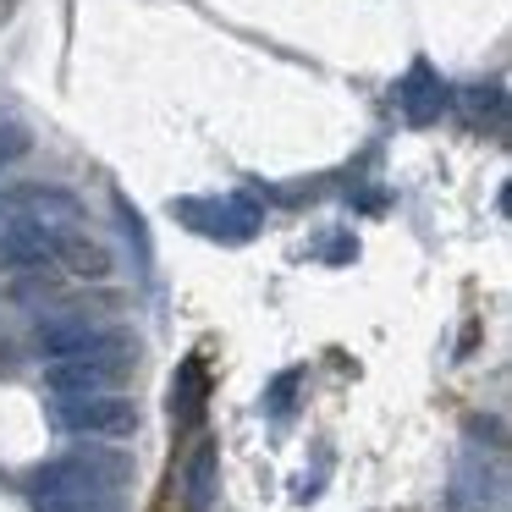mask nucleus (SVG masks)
I'll list each match as a JSON object with an SVG mask.
<instances>
[{"label": "nucleus", "mask_w": 512, "mask_h": 512, "mask_svg": "<svg viewBox=\"0 0 512 512\" xmlns=\"http://www.w3.org/2000/svg\"><path fill=\"white\" fill-rule=\"evenodd\" d=\"M133 479V457L127 452H67L56 463H45L34 474V501H56V496H116V490Z\"/></svg>", "instance_id": "obj_1"}, {"label": "nucleus", "mask_w": 512, "mask_h": 512, "mask_svg": "<svg viewBox=\"0 0 512 512\" xmlns=\"http://www.w3.org/2000/svg\"><path fill=\"white\" fill-rule=\"evenodd\" d=\"M39 353L50 364H61V358H116V364H138V342H127L122 331H111L105 320L78 314V309L39 325Z\"/></svg>", "instance_id": "obj_2"}, {"label": "nucleus", "mask_w": 512, "mask_h": 512, "mask_svg": "<svg viewBox=\"0 0 512 512\" xmlns=\"http://www.w3.org/2000/svg\"><path fill=\"white\" fill-rule=\"evenodd\" d=\"M56 430L89 435V441H122L138 430V402L122 391H100V397H56Z\"/></svg>", "instance_id": "obj_3"}, {"label": "nucleus", "mask_w": 512, "mask_h": 512, "mask_svg": "<svg viewBox=\"0 0 512 512\" xmlns=\"http://www.w3.org/2000/svg\"><path fill=\"white\" fill-rule=\"evenodd\" d=\"M61 237L67 232H56V226H39V221H28V215H12V221L0 226V259H6L12 270H45V265L61 259Z\"/></svg>", "instance_id": "obj_4"}, {"label": "nucleus", "mask_w": 512, "mask_h": 512, "mask_svg": "<svg viewBox=\"0 0 512 512\" xmlns=\"http://www.w3.org/2000/svg\"><path fill=\"white\" fill-rule=\"evenodd\" d=\"M171 215L193 221L204 237H226V243H248L259 226V210L243 199H226V204L221 199H182V204H171Z\"/></svg>", "instance_id": "obj_5"}, {"label": "nucleus", "mask_w": 512, "mask_h": 512, "mask_svg": "<svg viewBox=\"0 0 512 512\" xmlns=\"http://www.w3.org/2000/svg\"><path fill=\"white\" fill-rule=\"evenodd\" d=\"M122 375L127 364H116V358H61V364H45V386L56 397H100Z\"/></svg>", "instance_id": "obj_6"}, {"label": "nucleus", "mask_w": 512, "mask_h": 512, "mask_svg": "<svg viewBox=\"0 0 512 512\" xmlns=\"http://www.w3.org/2000/svg\"><path fill=\"white\" fill-rule=\"evenodd\" d=\"M0 204H12L17 215H28V221H39V226H56V232H67L83 215V204L61 188H12V193H0Z\"/></svg>", "instance_id": "obj_7"}, {"label": "nucleus", "mask_w": 512, "mask_h": 512, "mask_svg": "<svg viewBox=\"0 0 512 512\" xmlns=\"http://www.w3.org/2000/svg\"><path fill=\"white\" fill-rule=\"evenodd\" d=\"M397 105H402V116H408V122H430V116H441V105H446L441 78H435V72L419 61V67L408 72V83L397 89Z\"/></svg>", "instance_id": "obj_8"}, {"label": "nucleus", "mask_w": 512, "mask_h": 512, "mask_svg": "<svg viewBox=\"0 0 512 512\" xmlns=\"http://www.w3.org/2000/svg\"><path fill=\"white\" fill-rule=\"evenodd\" d=\"M215 463H221L215 441H204L199 452L188 457V496H182V507H188V512H210V501H215Z\"/></svg>", "instance_id": "obj_9"}, {"label": "nucleus", "mask_w": 512, "mask_h": 512, "mask_svg": "<svg viewBox=\"0 0 512 512\" xmlns=\"http://www.w3.org/2000/svg\"><path fill=\"white\" fill-rule=\"evenodd\" d=\"M199 402H204V364H199V358H188L182 375H177V386H171V419L193 424V419H199Z\"/></svg>", "instance_id": "obj_10"}, {"label": "nucleus", "mask_w": 512, "mask_h": 512, "mask_svg": "<svg viewBox=\"0 0 512 512\" xmlns=\"http://www.w3.org/2000/svg\"><path fill=\"white\" fill-rule=\"evenodd\" d=\"M61 259H67L78 276H89V281L111 276V254H105L100 243H89V237H61Z\"/></svg>", "instance_id": "obj_11"}, {"label": "nucleus", "mask_w": 512, "mask_h": 512, "mask_svg": "<svg viewBox=\"0 0 512 512\" xmlns=\"http://www.w3.org/2000/svg\"><path fill=\"white\" fill-rule=\"evenodd\" d=\"M298 380H303V369L276 375V386L265 391V413H270V419H287V413H292V391H298Z\"/></svg>", "instance_id": "obj_12"}, {"label": "nucleus", "mask_w": 512, "mask_h": 512, "mask_svg": "<svg viewBox=\"0 0 512 512\" xmlns=\"http://www.w3.org/2000/svg\"><path fill=\"white\" fill-rule=\"evenodd\" d=\"M17 155H28V133L17 122H0V166H12Z\"/></svg>", "instance_id": "obj_13"}, {"label": "nucleus", "mask_w": 512, "mask_h": 512, "mask_svg": "<svg viewBox=\"0 0 512 512\" xmlns=\"http://www.w3.org/2000/svg\"><path fill=\"white\" fill-rule=\"evenodd\" d=\"M468 94H474V100H468V105H474V111L479 116H501V83H490V89H468Z\"/></svg>", "instance_id": "obj_14"}]
</instances>
